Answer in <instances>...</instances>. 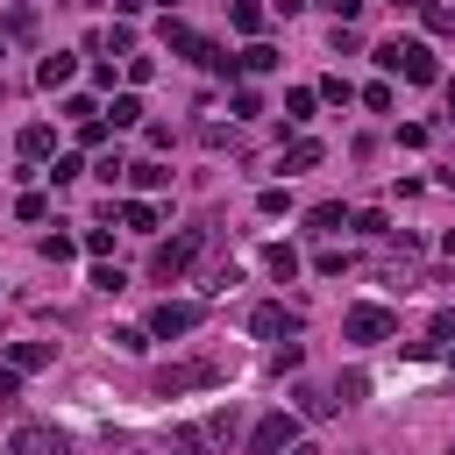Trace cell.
Listing matches in <instances>:
<instances>
[{"label":"cell","mask_w":455,"mask_h":455,"mask_svg":"<svg viewBox=\"0 0 455 455\" xmlns=\"http://www.w3.org/2000/svg\"><path fill=\"white\" fill-rule=\"evenodd\" d=\"M263 270H270V277H291V270H299V249L270 242V249H263Z\"/></svg>","instance_id":"obj_15"},{"label":"cell","mask_w":455,"mask_h":455,"mask_svg":"<svg viewBox=\"0 0 455 455\" xmlns=\"http://www.w3.org/2000/svg\"><path fill=\"white\" fill-rule=\"evenodd\" d=\"M291 441H299V412H263L249 427V455H284Z\"/></svg>","instance_id":"obj_5"},{"label":"cell","mask_w":455,"mask_h":455,"mask_svg":"<svg viewBox=\"0 0 455 455\" xmlns=\"http://www.w3.org/2000/svg\"><path fill=\"white\" fill-rule=\"evenodd\" d=\"M341 334H348V341H391V334H398V313H391V306H348V313H341Z\"/></svg>","instance_id":"obj_4"},{"label":"cell","mask_w":455,"mask_h":455,"mask_svg":"<svg viewBox=\"0 0 455 455\" xmlns=\"http://www.w3.org/2000/svg\"><path fill=\"white\" fill-rule=\"evenodd\" d=\"M284 455H313V448H299V441H291V448H284Z\"/></svg>","instance_id":"obj_29"},{"label":"cell","mask_w":455,"mask_h":455,"mask_svg":"<svg viewBox=\"0 0 455 455\" xmlns=\"http://www.w3.org/2000/svg\"><path fill=\"white\" fill-rule=\"evenodd\" d=\"M192 327H199V306H192V299H164V306L149 313V334H164V341H171V334H192Z\"/></svg>","instance_id":"obj_7"},{"label":"cell","mask_w":455,"mask_h":455,"mask_svg":"<svg viewBox=\"0 0 455 455\" xmlns=\"http://www.w3.org/2000/svg\"><path fill=\"white\" fill-rule=\"evenodd\" d=\"M235 28H242V36H256V28H263V14H256V0H235Z\"/></svg>","instance_id":"obj_22"},{"label":"cell","mask_w":455,"mask_h":455,"mask_svg":"<svg viewBox=\"0 0 455 455\" xmlns=\"http://www.w3.org/2000/svg\"><path fill=\"white\" fill-rule=\"evenodd\" d=\"M377 64H384V71H405L412 85H434V78H441L427 43H384V50H377Z\"/></svg>","instance_id":"obj_2"},{"label":"cell","mask_w":455,"mask_h":455,"mask_svg":"<svg viewBox=\"0 0 455 455\" xmlns=\"http://www.w3.org/2000/svg\"><path fill=\"white\" fill-rule=\"evenodd\" d=\"M405 7H412V0H405Z\"/></svg>","instance_id":"obj_31"},{"label":"cell","mask_w":455,"mask_h":455,"mask_svg":"<svg viewBox=\"0 0 455 455\" xmlns=\"http://www.w3.org/2000/svg\"><path fill=\"white\" fill-rule=\"evenodd\" d=\"M242 71H277V50H270V43H249V50H242Z\"/></svg>","instance_id":"obj_19"},{"label":"cell","mask_w":455,"mask_h":455,"mask_svg":"<svg viewBox=\"0 0 455 455\" xmlns=\"http://www.w3.org/2000/svg\"><path fill=\"white\" fill-rule=\"evenodd\" d=\"M363 391H370V377H363V370H341V377H334V405H355Z\"/></svg>","instance_id":"obj_16"},{"label":"cell","mask_w":455,"mask_h":455,"mask_svg":"<svg viewBox=\"0 0 455 455\" xmlns=\"http://www.w3.org/2000/svg\"><path fill=\"white\" fill-rule=\"evenodd\" d=\"M135 121H142V100H135V92H121V100L107 107V128H135Z\"/></svg>","instance_id":"obj_13"},{"label":"cell","mask_w":455,"mask_h":455,"mask_svg":"<svg viewBox=\"0 0 455 455\" xmlns=\"http://www.w3.org/2000/svg\"><path fill=\"white\" fill-rule=\"evenodd\" d=\"M313 164H320V142H313V135H299V142L284 149V171H313Z\"/></svg>","instance_id":"obj_14"},{"label":"cell","mask_w":455,"mask_h":455,"mask_svg":"<svg viewBox=\"0 0 455 455\" xmlns=\"http://www.w3.org/2000/svg\"><path fill=\"white\" fill-rule=\"evenodd\" d=\"M14 213H21V220H43V213H50V199H43V192H21V199H14Z\"/></svg>","instance_id":"obj_24"},{"label":"cell","mask_w":455,"mask_h":455,"mask_svg":"<svg viewBox=\"0 0 455 455\" xmlns=\"http://www.w3.org/2000/svg\"><path fill=\"white\" fill-rule=\"evenodd\" d=\"M156 398H178V391H199V384H220V363L213 355H192V363H164L156 377Z\"/></svg>","instance_id":"obj_1"},{"label":"cell","mask_w":455,"mask_h":455,"mask_svg":"<svg viewBox=\"0 0 455 455\" xmlns=\"http://www.w3.org/2000/svg\"><path fill=\"white\" fill-rule=\"evenodd\" d=\"M50 149H57V128H43V121H28V128H21V156L36 164V156H50Z\"/></svg>","instance_id":"obj_11"},{"label":"cell","mask_w":455,"mask_h":455,"mask_svg":"<svg viewBox=\"0 0 455 455\" xmlns=\"http://www.w3.org/2000/svg\"><path fill=\"white\" fill-rule=\"evenodd\" d=\"M121 220H128V228H142V235H149V228H156V206H149V199H128V206H121Z\"/></svg>","instance_id":"obj_21"},{"label":"cell","mask_w":455,"mask_h":455,"mask_svg":"<svg viewBox=\"0 0 455 455\" xmlns=\"http://www.w3.org/2000/svg\"><path fill=\"white\" fill-rule=\"evenodd\" d=\"M50 178H57V185H71V178H85V164H78V156H57V164H50Z\"/></svg>","instance_id":"obj_27"},{"label":"cell","mask_w":455,"mask_h":455,"mask_svg":"<svg viewBox=\"0 0 455 455\" xmlns=\"http://www.w3.org/2000/svg\"><path fill=\"white\" fill-rule=\"evenodd\" d=\"M206 427H171V455H206Z\"/></svg>","instance_id":"obj_12"},{"label":"cell","mask_w":455,"mask_h":455,"mask_svg":"<svg viewBox=\"0 0 455 455\" xmlns=\"http://www.w3.org/2000/svg\"><path fill=\"white\" fill-rule=\"evenodd\" d=\"M43 363H57L50 341H14V348H7V370H43Z\"/></svg>","instance_id":"obj_9"},{"label":"cell","mask_w":455,"mask_h":455,"mask_svg":"<svg viewBox=\"0 0 455 455\" xmlns=\"http://www.w3.org/2000/svg\"><path fill=\"white\" fill-rule=\"evenodd\" d=\"M313 100H320V92H306V85H291V92H284V121H313Z\"/></svg>","instance_id":"obj_18"},{"label":"cell","mask_w":455,"mask_h":455,"mask_svg":"<svg viewBox=\"0 0 455 455\" xmlns=\"http://www.w3.org/2000/svg\"><path fill=\"white\" fill-rule=\"evenodd\" d=\"M114 348H128V355H142V348H149V334H142V327H114Z\"/></svg>","instance_id":"obj_26"},{"label":"cell","mask_w":455,"mask_h":455,"mask_svg":"<svg viewBox=\"0 0 455 455\" xmlns=\"http://www.w3.org/2000/svg\"><path fill=\"white\" fill-rule=\"evenodd\" d=\"M14 398H21V370H0V412H7Z\"/></svg>","instance_id":"obj_28"},{"label":"cell","mask_w":455,"mask_h":455,"mask_svg":"<svg viewBox=\"0 0 455 455\" xmlns=\"http://www.w3.org/2000/svg\"><path fill=\"white\" fill-rule=\"evenodd\" d=\"M199 249H206V235H199V228H192V235H171V242H156V256H149V277H164V284H171V277H185Z\"/></svg>","instance_id":"obj_3"},{"label":"cell","mask_w":455,"mask_h":455,"mask_svg":"<svg viewBox=\"0 0 455 455\" xmlns=\"http://www.w3.org/2000/svg\"><path fill=\"white\" fill-rule=\"evenodd\" d=\"M7 455H71V441L57 434V427H14V441H7Z\"/></svg>","instance_id":"obj_6"},{"label":"cell","mask_w":455,"mask_h":455,"mask_svg":"<svg viewBox=\"0 0 455 455\" xmlns=\"http://www.w3.org/2000/svg\"><path fill=\"white\" fill-rule=\"evenodd\" d=\"M320 100H334V107H348V100H355V85H348V78H320Z\"/></svg>","instance_id":"obj_23"},{"label":"cell","mask_w":455,"mask_h":455,"mask_svg":"<svg viewBox=\"0 0 455 455\" xmlns=\"http://www.w3.org/2000/svg\"><path fill=\"white\" fill-rule=\"evenodd\" d=\"M448 107H455V78H448Z\"/></svg>","instance_id":"obj_30"},{"label":"cell","mask_w":455,"mask_h":455,"mask_svg":"<svg viewBox=\"0 0 455 455\" xmlns=\"http://www.w3.org/2000/svg\"><path fill=\"white\" fill-rule=\"evenodd\" d=\"M128 178H135L142 192H156V185H171V171H164V164H128Z\"/></svg>","instance_id":"obj_20"},{"label":"cell","mask_w":455,"mask_h":455,"mask_svg":"<svg viewBox=\"0 0 455 455\" xmlns=\"http://www.w3.org/2000/svg\"><path fill=\"white\" fill-rule=\"evenodd\" d=\"M36 78L57 92V85H71V78H78V57H64V50H57V57H43V71H36Z\"/></svg>","instance_id":"obj_10"},{"label":"cell","mask_w":455,"mask_h":455,"mask_svg":"<svg viewBox=\"0 0 455 455\" xmlns=\"http://www.w3.org/2000/svg\"><path fill=\"white\" fill-rule=\"evenodd\" d=\"M313 228H320V235H334V228H348V213H341V206H313Z\"/></svg>","instance_id":"obj_25"},{"label":"cell","mask_w":455,"mask_h":455,"mask_svg":"<svg viewBox=\"0 0 455 455\" xmlns=\"http://www.w3.org/2000/svg\"><path fill=\"white\" fill-rule=\"evenodd\" d=\"M412 7L427 14V28H434V36H455V7H441V0H412Z\"/></svg>","instance_id":"obj_17"},{"label":"cell","mask_w":455,"mask_h":455,"mask_svg":"<svg viewBox=\"0 0 455 455\" xmlns=\"http://www.w3.org/2000/svg\"><path fill=\"white\" fill-rule=\"evenodd\" d=\"M299 327V313H284L277 299H263L256 313H249V334H263V341H277V334H291Z\"/></svg>","instance_id":"obj_8"}]
</instances>
